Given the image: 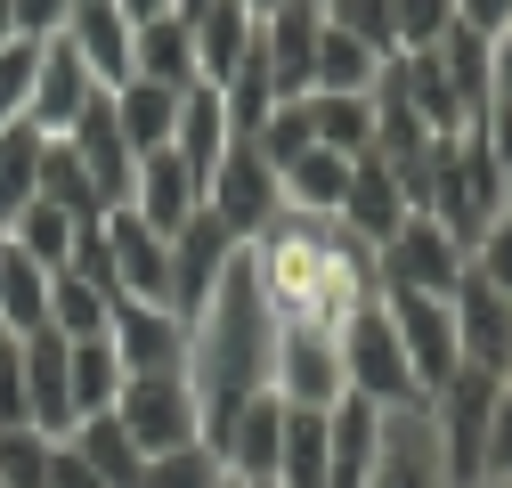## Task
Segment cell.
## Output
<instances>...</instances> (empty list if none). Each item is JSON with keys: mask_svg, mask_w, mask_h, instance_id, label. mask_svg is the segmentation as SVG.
Segmentation results:
<instances>
[{"mask_svg": "<svg viewBox=\"0 0 512 488\" xmlns=\"http://www.w3.org/2000/svg\"><path fill=\"white\" fill-rule=\"evenodd\" d=\"M33 66H41V41H9L0 49V131L33 122Z\"/></svg>", "mask_w": 512, "mask_h": 488, "instance_id": "cell-43", "label": "cell"}, {"mask_svg": "<svg viewBox=\"0 0 512 488\" xmlns=\"http://www.w3.org/2000/svg\"><path fill=\"white\" fill-rule=\"evenodd\" d=\"M456 33L504 41V33H512V0H456Z\"/></svg>", "mask_w": 512, "mask_h": 488, "instance_id": "cell-47", "label": "cell"}, {"mask_svg": "<svg viewBox=\"0 0 512 488\" xmlns=\"http://www.w3.org/2000/svg\"><path fill=\"white\" fill-rule=\"evenodd\" d=\"M122 350L98 334V342H66V391H74V415L90 423V415H114V399H122Z\"/></svg>", "mask_w": 512, "mask_h": 488, "instance_id": "cell-32", "label": "cell"}, {"mask_svg": "<svg viewBox=\"0 0 512 488\" xmlns=\"http://www.w3.org/2000/svg\"><path fill=\"white\" fill-rule=\"evenodd\" d=\"M9 17H17V41H57L74 17V0H9Z\"/></svg>", "mask_w": 512, "mask_h": 488, "instance_id": "cell-45", "label": "cell"}, {"mask_svg": "<svg viewBox=\"0 0 512 488\" xmlns=\"http://www.w3.org/2000/svg\"><path fill=\"white\" fill-rule=\"evenodd\" d=\"M382 456V415L366 399H342L326 415V488H366Z\"/></svg>", "mask_w": 512, "mask_h": 488, "instance_id": "cell-25", "label": "cell"}, {"mask_svg": "<svg viewBox=\"0 0 512 488\" xmlns=\"http://www.w3.org/2000/svg\"><path fill=\"white\" fill-rule=\"evenodd\" d=\"M488 480H512V375L496 383V423H488Z\"/></svg>", "mask_w": 512, "mask_h": 488, "instance_id": "cell-46", "label": "cell"}, {"mask_svg": "<svg viewBox=\"0 0 512 488\" xmlns=\"http://www.w3.org/2000/svg\"><path fill=\"white\" fill-rule=\"evenodd\" d=\"M98 98H106V90H98V74L74 57V41H66V33L41 41V66H33V131H41V139H66Z\"/></svg>", "mask_w": 512, "mask_h": 488, "instance_id": "cell-11", "label": "cell"}, {"mask_svg": "<svg viewBox=\"0 0 512 488\" xmlns=\"http://www.w3.org/2000/svg\"><path fill=\"white\" fill-rule=\"evenodd\" d=\"M220 106H228V131H236V139H261V131H269V114L285 106V98H277V74H269V57H261V33H252L244 66L220 82Z\"/></svg>", "mask_w": 512, "mask_h": 488, "instance_id": "cell-33", "label": "cell"}, {"mask_svg": "<svg viewBox=\"0 0 512 488\" xmlns=\"http://www.w3.org/2000/svg\"><path fill=\"white\" fill-rule=\"evenodd\" d=\"M228 147H236V131H228V106H220V90H212V82H196V90L179 98L171 155H179V163H187V171H196L204 188H212V171H220V155H228Z\"/></svg>", "mask_w": 512, "mask_h": 488, "instance_id": "cell-26", "label": "cell"}, {"mask_svg": "<svg viewBox=\"0 0 512 488\" xmlns=\"http://www.w3.org/2000/svg\"><path fill=\"white\" fill-rule=\"evenodd\" d=\"M366 488H447V456H439V432L423 407L382 415V456H374Z\"/></svg>", "mask_w": 512, "mask_h": 488, "instance_id": "cell-15", "label": "cell"}, {"mask_svg": "<svg viewBox=\"0 0 512 488\" xmlns=\"http://www.w3.org/2000/svg\"><path fill=\"white\" fill-rule=\"evenodd\" d=\"M252 277H261L277 326H317V334H342L366 301L382 293L374 253L342 228V220H309V212H277L261 236L244 244Z\"/></svg>", "mask_w": 512, "mask_h": 488, "instance_id": "cell-1", "label": "cell"}, {"mask_svg": "<svg viewBox=\"0 0 512 488\" xmlns=\"http://www.w3.org/2000/svg\"><path fill=\"white\" fill-rule=\"evenodd\" d=\"M269 383H277V310L252 277V253H236L220 293L187 318V391H196L204 440H220Z\"/></svg>", "mask_w": 512, "mask_h": 488, "instance_id": "cell-2", "label": "cell"}, {"mask_svg": "<svg viewBox=\"0 0 512 488\" xmlns=\"http://www.w3.org/2000/svg\"><path fill=\"white\" fill-rule=\"evenodd\" d=\"M106 98H114V131H122V147H131L139 163L171 147V131H179V98H187V90H163V82H139V74H131V82L106 90Z\"/></svg>", "mask_w": 512, "mask_h": 488, "instance_id": "cell-24", "label": "cell"}, {"mask_svg": "<svg viewBox=\"0 0 512 488\" xmlns=\"http://www.w3.org/2000/svg\"><path fill=\"white\" fill-rule=\"evenodd\" d=\"M447 318H456V366L504 383L512 375V293H496L464 269V285L447 293Z\"/></svg>", "mask_w": 512, "mask_h": 488, "instance_id": "cell-9", "label": "cell"}, {"mask_svg": "<svg viewBox=\"0 0 512 488\" xmlns=\"http://www.w3.org/2000/svg\"><path fill=\"white\" fill-rule=\"evenodd\" d=\"M504 488H512V480H504Z\"/></svg>", "mask_w": 512, "mask_h": 488, "instance_id": "cell-59", "label": "cell"}, {"mask_svg": "<svg viewBox=\"0 0 512 488\" xmlns=\"http://www.w3.org/2000/svg\"><path fill=\"white\" fill-rule=\"evenodd\" d=\"M382 310H391V334H399L415 383L431 399L447 375H456V318H447V301H431V293H382Z\"/></svg>", "mask_w": 512, "mask_h": 488, "instance_id": "cell-13", "label": "cell"}, {"mask_svg": "<svg viewBox=\"0 0 512 488\" xmlns=\"http://www.w3.org/2000/svg\"><path fill=\"white\" fill-rule=\"evenodd\" d=\"M204 204L228 220V236H261L277 212H285V196H277V171H269V155L252 147V139H236L228 155H220V171H212V188H204Z\"/></svg>", "mask_w": 512, "mask_h": 488, "instance_id": "cell-10", "label": "cell"}, {"mask_svg": "<svg viewBox=\"0 0 512 488\" xmlns=\"http://www.w3.org/2000/svg\"><path fill=\"white\" fill-rule=\"evenodd\" d=\"M236 253H244V236H228V220L204 204L196 220L171 236V310H179V318H196L204 301L220 293V277L236 269Z\"/></svg>", "mask_w": 512, "mask_h": 488, "instance_id": "cell-8", "label": "cell"}, {"mask_svg": "<svg viewBox=\"0 0 512 488\" xmlns=\"http://www.w3.org/2000/svg\"><path fill=\"white\" fill-rule=\"evenodd\" d=\"M301 122H309V139L317 147H334V155H350V163H366L374 155V98H301Z\"/></svg>", "mask_w": 512, "mask_h": 488, "instance_id": "cell-34", "label": "cell"}, {"mask_svg": "<svg viewBox=\"0 0 512 488\" xmlns=\"http://www.w3.org/2000/svg\"><path fill=\"white\" fill-rule=\"evenodd\" d=\"M317 41H326V9L317 0H285L277 17H261V57L277 74V98H309V66H317Z\"/></svg>", "mask_w": 512, "mask_h": 488, "instance_id": "cell-17", "label": "cell"}, {"mask_svg": "<svg viewBox=\"0 0 512 488\" xmlns=\"http://www.w3.org/2000/svg\"><path fill=\"white\" fill-rule=\"evenodd\" d=\"M57 472V440L33 423H0V488H49Z\"/></svg>", "mask_w": 512, "mask_h": 488, "instance_id": "cell-39", "label": "cell"}, {"mask_svg": "<svg viewBox=\"0 0 512 488\" xmlns=\"http://www.w3.org/2000/svg\"><path fill=\"white\" fill-rule=\"evenodd\" d=\"M131 74L139 82H163V90H196V33L179 17H155L131 33Z\"/></svg>", "mask_w": 512, "mask_h": 488, "instance_id": "cell-30", "label": "cell"}, {"mask_svg": "<svg viewBox=\"0 0 512 488\" xmlns=\"http://www.w3.org/2000/svg\"><path fill=\"white\" fill-rule=\"evenodd\" d=\"M236 9H252V17H277V9H285V0H236Z\"/></svg>", "mask_w": 512, "mask_h": 488, "instance_id": "cell-52", "label": "cell"}, {"mask_svg": "<svg viewBox=\"0 0 512 488\" xmlns=\"http://www.w3.org/2000/svg\"><path fill=\"white\" fill-rule=\"evenodd\" d=\"M122 212H139L155 236H179L187 220L204 212V179L187 171L171 147H163V155H147V163H139V179H131V204H122Z\"/></svg>", "mask_w": 512, "mask_h": 488, "instance_id": "cell-20", "label": "cell"}, {"mask_svg": "<svg viewBox=\"0 0 512 488\" xmlns=\"http://www.w3.org/2000/svg\"><path fill=\"white\" fill-rule=\"evenodd\" d=\"M415 220V204H407V188H399V171L382 163V155H366L358 163V179H350V204H342V228L366 244V253H382L399 228Z\"/></svg>", "mask_w": 512, "mask_h": 488, "instance_id": "cell-21", "label": "cell"}, {"mask_svg": "<svg viewBox=\"0 0 512 488\" xmlns=\"http://www.w3.org/2000/svg\"><path fill=\"white\" fill-rule=\"evenodd\" d=\"M391 25H399V57H431L456 33V0H391Z\"/></svg>", "mask_w": 512, "mask_h": 488, "instance_id": "cell-42", "label": "cell"}, {"mask_svg": "<svg viewBox=\"0 0 512 488\" xmlns=\"http://www.w3.org/2000/svg\"><path fill=\"white\" fill-rule=\"evenodd\" d=\"M74 448H82V464H90L106 488H139V472H147V456L131 448V432H122L114 415H90V423H74Z\"/></svg>", "mask_w": 512, "mask_h": 488, "instance_id": "cell-36", "label": "cell"}, {"mask_svg": "<svg viewBox=\"0 0 512 488\" xmlns=\"http://www.w3.org/2000/svg\"><path fill=\"white\" fill-rule=\"evenodd\" d=\"M0 326L17 342L49 326V269H33L25 253H0Z\"/></svg>", "mask_w": 512, "mask_h": 488, "instance_id": "cell-35", "label": "cell"}, {"mask_svg": "<svg viewBox=\"0 0 512 488\" xmlns=\"http://www.w3.org/2000/svg\"><path fill=\"white\" fill-rule=\"evenodd\" d=\"M220 448V464H228V480H244V488H269L277 480V456H285V399L277 391H261L228 432L212 440Z\"/></svg>", "mask_w": 512, "mask_h": 488, "instance_id": "cell-18", "label": "cell"}, {"mask_svg": "<svg viewBox=\"0 0 512 488\" xmlns=\"http://www.w3.org/2000/svg\"><path fill=\"white\" fill-rule=\"evenodd\" d=\"M350 179H358V163H350V155H334V147H301L293 163H277V196H285V212L342 220V204H350Z\"/></svg>", "mask_w": 512, "mask_h": 488, "instance_id": "cell-22", "label": "cell"}, {"mask_svg": "<svg viewBox=\"0 0 512 488\" xmlns=\"http://www.w3.org/2000/svg\"><path fill=\"white\" fill-rule=\"evenodd\" d=\"M122 375H187V318L163 301H114V334Z\"/></svg>", "mask_w": 512, "mask_h": 488, "instance_id": "cell-12", "label": "cell"}, {"mask_svg": "<svg viewBox=\"0 0 512 488\" xmlns=\"http://www.w3.org/2000/svg\"><path fill=\"white\" fill-rule=\"evenodd\" d=\"M480 488H504V480H480Z\"/></svg>", "mask_w": 512, "mask_h": 488, "instance_id": "cell-56", "label": "cell"}, {"mask_svg": "<svg viewBox=\"0 0 512 488\" xmlns=\"http://www.w3.org/2000/svg\"><path fill=\"white\" fill-rule=\"evenodd\" d=\"M41 204L74 212L82 228H98V220H106V204H98V188H90V171L66 155V139H49V147H41Z\"/></svg>", "mask_w": 512, "mask_h": 488, "instance_id": "cell-38", "label": "cell"}, {"mask_svg": "<svg viewBox=\"0 0 512 488\" xmlns=\"http://www.w3.org/2000/svg\"><path fill=\"white\" fill-rule=\"evenodd\" d=\"M49 488H106V480L82 464V448H74V440H57V472H49Z\"/></svg>", "mask_w": 512, "mask_h": 488, "instance_id": "cell-49", "label": "cell"}, {"mask_svg": "<svg viewBox=\"0 0 512 488\" xmlns=\"http://www.w3.org/2000/svg\"><path fill=\"white\" fill-rule=\"evenodd\" d=\"M41 131L33 122H17V131H0V228H9L33 196H41Z\"/></svg>", "mask_w": 512, "mask_h": 488, "instance_id": "cell-37", "label": "cell"}, {"mask_svg": "<svg viewBox=\"0 0 512 488\" xmlns=\"http://www.w3.org/2000/svg\"><path fill=\"white\" fill-rule=\"evenodd\" d=\"M66 155L90 171V188H98V204L106 212H122L131 204V179H139V155L122 147V131H114V98H98L74 131H66Z\"/></svg>", "mask_w": 512, "mask_h": 488, "instance_id": "cell-16", "label": "cell"}, {"mask_svg": "<svg viewBox=\"0 0 512 488\" xmlns=\"http://www.w3.org/2000/svg\"><path fill=\"white\" fill-rule=\"evenodd\" d=\"M431 432H439V456H447V488H480L488 480V423H496V375H472L456 366L431 399Z\"/></svg>", "mask_w": 512, "mask_h": 488, "instance_id": "cell-4", "label": "cell"}, {"mask_svg": "<svg viewBox=\"0 0 512 488\" xmlns=\"http://www.w3.org/2000/svg\"><path fill=\"white\" fill-rule=\"evenodd\" d=\"M0 423H25V350L0 342Z\"/></svg>", "mask_w": 512, "mask_h": 488, "instance_id": "cell-48", "label": "cell"}, {"mask_svg": "<svg viewBox=\"0 0 512 488\" xmlns=\"http://www.w3.org/2000/svg\"><path fill=\"white\" fill-rule=\"evenodd\" d=\"M17 41V17H9V0H0V49H9Z\"/></svg>", "mask_w": 512, "mask_h": 488, "instance_id": "cell-54", "label": "cell"}, {"mask_svg": "<svg viewBox=\"0 0 512 488\" xmlns=\"http://www.w3.org/2000/svg\"><path fill=\"white\" fill-rule=\"evenodd\" d=\"M98 236H106V261H114L122 301H163V310H171V236H155L139 212H106Z\"/></svg>", "mask_w": 512, "mask_h": 488, "instance_id": "cell-14", "label": "cell"}, {"mask_svg": "<svg viewBox=\"0 0 512 488\" xmlns=\"http://www.w3.org/2000/svg\"><path fill=\"white\" fill-rule=\"evenodd\" d=\"M317 9H326V25H334V33L366 41L374 57H399V25H391V0H317Z\"/></svg>", "mask_w": 512, "mask_h": 488, "instance_id": "cell-41", "label": "cell"}, {"mask_svg": "<svg viewBox=\"0 0 512 488\" xmlns=\"http://www.w3.org/2000/svg\"><path fill=\"white\" fill-rule=\"evenodd\" d=\"M0 342H17V334H9V326H0Z\"/></svg>", "mask_w": 512, "mask_h": 488, "instance_id": "cell-55", "label": "cell"}, {"mask_svg": "<svg viewBox=\"0 0 512 488\" xmlns=\"http://www.w3.org/2000/svg\"><path fill=\"white\" fill-rule=\"evenodd\" d=\"M204 9H212V0H179V25H196Z\"/></svg>", "mask_w": 512, "mask_h": 488, "instance_id": "cell-53", "label": "cell"}, {"mask_svg": "<svg viewBox=\"0 0 512 488\" xmlns=\"http://www.w3.org/2000/svg\"><path fill=\"white\" fill-rule=\"evenodd\" d=\"M464 244L456 236H447L431 212H415L391 244H382V253H374V277H382V293H431V301H447V293H456L464 285Z\"/></svg>", "mask_w": 512, "mask_h": 488, "instance_id": "cell-5", "label": "cell"}, {"mask_svg": "<svg viewBox=\"0 0 512 488\" xmlns=\"http://www.w3.org/2000/svg\"><path fill=\"white\" fill-rule=\"evenodd\" d=\"M285 407L301 415H334L350 399L342 383V334H317V326H277V383H269Z\"/></svg>", "mask_w": 512, "mask_h": 488, "instance_id": "cell-7", "label": "cell"}, {"mask_svg": "<svg viewBox=\"0 0 512 488\" xmlns=\"http://www.w3.org/2000/svg\"><path fill=\"white\" fill-rule=\"evenodd\" d=\"M228 488H244V480H228Z\"/></svg>", "mask_w": 512, "mask_h": 488, "instance_id": "cell-58", "label": "cell"}, {"mask_svg": "<svg viewBox=\"0 0 512 488\" xmlns=\"http://www.w3.org/2000/svg\"><path fill=\"white\" fill-rule=\"evenodd\" d=\"M382 66H391V57H374L366 41H350V33L326 25V41H317V66H309V98H317V90H326V98H374Z\"/></svg>", "mask_w": 512, "mask_h": 488, "instance_id": "cell-31", "label": "cell"}, {"mask_svg": "<svg viewBox=\"0 0 512 488\" xmlns=\"http://www.w3.org/2000/svg\"><path fill=\"white\" fill-rule=\"evenodd\" d=\"M0 253H9V236H0Z\"/></svg>", "mask_w": 512, "mask_h": 488, "instance_id": "cell-57", "label": "cell"}, {"mask_svg": "<svg viewBox=\"0 0 512 488\" xmlns=\"http://www.w3.org/2000/svg\"><path fill=\"white\" fill-rule=\"evenodd\" d=\"M472 277H480V285H496V293H512V212L472 244Z\"/></svg>", "mask_w": 512, "mask_h": 488, "instance_id": "cell-44", "label": "cell"}, {"mask_svg": "<svg viewBox=\"0 0 512 488\" xmlns=\"http://www.w3.org/2000/svg\"><path fill=\"white\" fill-rule=\"evenodd\" d=\"M0 236H9V253H25L33 269H49V277H57V269L82 253V236H90V228H82L74 212H57V204H41V196H33V204H25L9 228H0Z\"/></svg>", "mask_w": 512, "mask_h": 488, "instance_id": "cell-28", "label": "cell"}, {"mask_svg": "<svg viewBox=\"0 0 512 488\" xmlns=\"http://www.w3.org/2000/svg\"><path fill=\"white\" fill-rule=\"evenodd\" d=\"M139 488H228V464H220V448H212V440H196V448H171V456H147Z\"/></svg>", "mask_w": 512, "mask_h": 488, "instance_id": "cell-40", "label": "cell"}, {"mask_svg": "<svg viewBox=\"0 0 512 488\" xmlns=\"http://www.w3.org/2000/svg\"><path fill=\"white\" fill-rule=\"evenodd\" d=\"M114 9L131 17V33H139V25H155V17H179V0H114Z\"/></svg>", "mask_w": 512, "mask_h": 488, "instance_id": "cell-50", "label": "cell"}, {"mask_svg": "<svg viewBox=\"0 0 512 488\" xmlns=\"http://www.w3.org/2000/svg\"><path fill=\"white\" fill-rule=\"evenodd\" d=\"M114 301H122V293H106L98 277L57 269V277H49V334H66V342H98V334H114Z\"/></svg>", "mask_w": 512, "mask_h": 488, "instance_id": "cell-29", "label": "cell"}, {"mask_svg": "<svg viewBox=\"0 0 512 488\" xmlns=\"http://www.w3.org/2000/svg\"><path fill=\"white\" fill-rule=\"evenodd\" d=\"M66 41H74L82 66L98 74V90H122V82H131V17H122L114 0H74Z\"/></svg>", "mask_w": 512, "mask_h": 488, "instance_id": "cell-23", "label": "cell"}, {"mask_svg": "<svg viewBox=\"0 0 512 488\" xmlns=\"http://www.w3.org/2000/svg\"><path fill=\"white\" fill-rule=\"evenodd\" d=\"M187 33H196V82H212V90H220V82L244 66V49H252V33H261V17L236 9V0H212V9L187 25Z\"/></svg>", "mask_w": 512, "mask_h": 488, "instance_id": "cell-27", "label": "cell"}, {"mask_svg": "<svg viewBox=\"0 0 512 488\" xmlns=\"http://www.w3.org/2000/svg\"><path fill=\"white\" fill-rule=\"evenodd\" d=\"M25 350V423L33 432H49V440H74V391H66V334H25L17 342Z\"/></svg>", "mask_w": 512, "mask_h": 488, "instance_id": "cell-19", "label": "cell"}, {"mask_svg": "<svg viewBox=\"0 0 512 488\" xmlns=\"http://www.w3.org/2000/svg\"><path fill=\"white\" fill-rule=\"evenodd\" d=\"M496 106H512V33L496 41Z\"/></svg>", "mask_w": 512, "mask_h": 488, "instance_id": "cell-51", "label": "cell"}, {"mask_svg": "<svg viewBox=\"0 0 512 488\" xmlns=\"http://www.w3.org/2000/svg\"><path fill=\"white\" fill-rule=\"evenodd\" d=\"M342 383H350V399H366L374 415L423 407V383H415V366H407V350H399V334H391V310H382V293L342 326Z\"/></svg>", "mask_w": 512, "mask_h": 488, "instance_id": "cell-3", "label": "cell"}, {"mask_svg": "<svg viewBox=\"0 0 512 488\" xmlns=\"http://www.w3.org/2000/svg\"><path fill=\"white\" fill-rule=\"evenodd\" d=\"M114 423L131 432L139 456H171V448H196V440H204L187 375H131V383H122V399H114Z\"/></svg>", "mask_w": 512, "mask_h": 488, "instance_id": "cell-6", "label": "cell"}]
</instances>
